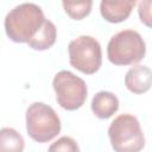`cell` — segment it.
Returning a JSON list of instances; mask_svg holds the SVG:
<instances>
[{"label": "cell", "mask_w": 152, "mask_h": 152, "mask_svg": "<svg viewBox=\"0 0 152 152\" xmlns=\"http://www.w3.org/2000/svg\"><path fill=\"white\" fill-rule=\"evenodd\" d=\"M45 20L42 8L31 2H25L11 10L5 18L7 37L15 43H27L40 28Z\"/></svg>", "instance_id": "1"}, {"label": "cell", "mask_w": 152, "mask_h": 152, "mask_svg": "<svg viewBox=\"0 0 152 152\" xmlns=\"http://www.w3.org/2000/svg\"><path fill=\"white\" fill-rule=\"evenodd\" d=\"M146 53L142 37L134 30H122L114 34L107 45V56L114 65H133Z\"/></svg>", "instance_id": "2"}, {"label": "cell", "mask_w": 152, "mask_h": 152, "mask_svg": "<svg viewBox=\"0 0 152 152\" xmlns=\"http://www.w3.org/2000/svg\"><path fill=\"white\" fill-rule=\"evenodd\" d=\"M108 137L115 152H140L145 138L140 124L132 114H120L109 125Z\"/></svg>", "instance_id": "3"}, {"label": "cell", "mask_w": 152, "mask_h": 152, "mask_svg": "<svg viewBox=\"0 0 152 152\" xmlns=\"http://www.w3.org/2000/svg\"><path fill=\"white\" fill-rule=\"evenodd\" d=\"M27 134L37 142H48L61 132V120L50 106L33 102L26 110Z\"/></svg>", "instance_id": "4"}, {"label": "cell", "mask_w": 152, "mask_h": 152, "mask_svg": "<svg viewBox=\"0 0 152 152\" xmlns=\"http://www.w3.org/2000/svg\"><path fill=\"white\" fill-rule=\"evenodd\" d=\"M52 87L58 104L66 110H76L87 100L86 82L69 70H61L53 77Z\"/></svg>", "instance_id": "5"}, {"label": "cell", "mask_w": 152, "mask_h": 152, "mask_svg": "<svg viewBox=\"0 0 152 152\" xmlns=\"http://www.w3.org/2000/svg\"><path fill=\"white\" fill-rule=\"evenodd\" d=\"M70 64L78 71L91 75L95 74L102 63L100 43L91 36H80L71 40L68 46Z\"/></svg>", "instance_id": "6"}, {"label": "cell", "mask_w": 152, "mask_h": 152, "mask_svg": "<svg viewBox=\"0 0 152 152\" xmlns=\"http://www.w3.org/2000/svg\"><path fill=\"white\" fill-rule=\"evenodd\" d=\"M152 75L150 68L135 65L131 68L125 76V86L133 94H144L151 88Z\"/></svg>", "instance_id": "7"}, {"label": "cell", "mask_w": 152, "mask_h": 152, "mask_svg": "<svg viewBox=\"0 0 152 152\" xmlns=\"http://www.w3.org/2000/svg\"><path fill=\"white\" fill-rule=\"evenodd\" d=\"M134 5H135V1L133 0H129V1L103 0L100 4V12L104 20L116 24V23L125 21L129 17Z\"/></svg>", "instance_id": "8"}, {"label": "cell", "mask_w": 152, "mask_h": 152, "mask_svg": "<svg viewBox=\"0 0 152 152\" xmlns=\"http://www.w3.org/2000/svg\"><path fill=\"white\" fill-rule=\"evenodd\" d=\"M119 109V100L110 91H99L91 100V110L99 119H108Z\"/></svg>", "instance_id": "9"}, {"label": "cell", "mask_w": 152, "mask_h": 152, "mask_svg": "<svg viewBox=\"0 0 152 152\" xmlns=\"http://www.w3.org/2000/svg\"><path fill=\"white\" fill-rule=\"evenodd\" d=\"M56 37H57L56 26L53 25L52 21L45 19L44 23H43V25L40 26V28L27 42V44L33 50H39V51L48 50V49H50L55 44Z\"/></svg>", "instance_id": "10"}, {"label": "cell", "mask_w": 152, "mask_h": 152, "mask_svg": "<svg viewBox=\"0 0 152 152\" xmlns=\"http://www.w3.org/2000/svg\"><path fill=\"white\" fill-rule=\"evenodd\" d=\"M25 147L21 134L11 127L0 129V152H23Z\"/></svg>", "instance_id": "11"}, {"label": "cell", "mask_w": 152, "mask_h": 152, "mask_svg": "<svg viewBox=\"0 0 152 152\" xmlns=\"http://www.w3.org/2000/svg\"><path fill=\"white\" fill-rule=\"evenodd\" d=\"M65 12L71 19L75 20H81L84 17H87L93 6V1H78V2H72V1H63L62 2Z\"/></svg>", "instance_id": "12"}, {"label": "cell", "mask_w": 152, "mask_h": 152, "mask_svg": "<svg viewBox=\"0 0 152 152\" xmlns=\"http://www.w3.org/2000/svg\"><path fill=\"white\" fill-rule=\"evenodd\" d=\"M48 152H80V147L71 137H62L50 145Z\"/></svg>", "instance_id": "13"}]
</instances>
